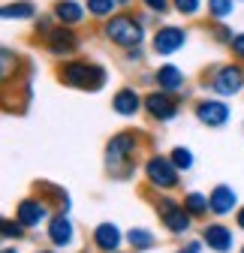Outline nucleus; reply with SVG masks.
<instances>
[{"mask_svg":"<svg viewBox=\"0 0 244 253\" xmlns=\"http://www.w3.org/2000/svg\"><path fill=\"white\" fill-rule=\"evenodd\" d=\"M208 202H211V211H214V214H229V211L238 205V196H235V190H232V187L220 184V187L211 190Z\"/></svg>","mask_w":244,"mask_h":253,"instance_id":"dca6fc26","label":"nucleus"},{"mask_svg":"<svg viewBox=\"0 0 244 253\" xmlns=\"http://www.w3.org/2000/svg\"><path fill=\"white\" fill-rule=\"evenodd\" d=\"M84 6H87V15H94V18H112L121 3L118 0H87Z\"/></svg>","mask_w":244,"mask_h":253,"instance_id":"aec40b11","label":"nucleus"},{"mask_svg":"<svg viewBox=\"0 0 244 253\" xmlns=\"http://www.w3.org/2000/svg\"><path fill=\"white\" fill-rule=\"evenodd\" d=\"M118 3H121V6H127V3H133V0H118Z\"/></svg>","mask_w":244,"mask_h":253,"instance_id":"473e14b6","label":"nucleus"},{"mask_svg":"<svg viewBox=\"0 0 244 253\" xmlns=\"http://www.w3.org/2000/svg\"><path fill=\"white\" fill-rule=\"evenodd\" d=\"M142 3H145L151 12H160V15H163V12L172 6V0H142Z\"/></svg>","mask_w":244,"mask_h":253,"instance_id":"cd10ccee","label":"nucleus"},{"mask_svg":"<svg viewBox=\"0 0 244 253\" xmlns=\"http://www.w3.org/2000/svg\"><path fill=\"white\" fill-rule=\"evenodd\" d=\"M229 48H232V54L244 57V34H235V37H232V42H229Z\"/></svg>","mask_w":244,"mask_h":253,"instance_id":"c756f323","label":"nucleus"},{"mask_svg":"<svg viewBox=\"0 0 244 253\" xmlns=\"http://www.w3.org/2000/svg\"><path fill=\"white\" fill-rule=\"evenodd\" d=\"M172 6L184 15V18H193L202 12V0H172Z\"/></svg>","mask_w":244,"mask_h":253,"instance_id":"b1692460","label":"nucleus"},{"mask_svg":"<svg viewBox=\"0 0 244 253\" xmlns=\"http://www.w3.org/2000/svg\"><path fill=\"white\" fill-rule=\"evenodd\" d=\"M169 157H172V163H175V166H178L181 172H187V169H193V154H190L187 148H175V151H172Z\"/></svg>","mask_w":244,"mask_h":253,"instance_id":"393cba45","label":"nucleus"},{"mask_svg":"<svg viewBox=\"0 0 244 253\" xmlns=\"http://www.w3.org/2000/svg\"><path fill=\"white\" fill-rule=\"evenodd\" d=\"M145 112L154 121H172L178 115V97H172L169 90H154L145 97Z\"/></svg>","mask_w":244,"mask_h":253,"instance_id":"1a4fd4ad","label":"nucleus"},{"mask_svg":"<svg viewBox=\"0 0 244 253\" xmlns=\"http://www.w3.org/2000/svg\"><path fill=\"white\" fill-rule=\"evenodd\" d=\"M112 109H115L118 115L130 118V115H136V112L142 109V100H139V93H136L133 87H124V90H118L115 97H112Z\"/></svg>","mask_w":244,"mask_h":253,"instance_id":"f3484780","label":"nucleus"},{"mask_svg":"<svg viewBox=\"0 0 244 253\" xmlns=\"http://www.w3.org/2000/svg\"><path fill=\"white\" fill-rule=\"evenodd\" d=\"M40 253H51V250H40Z\"/></svg>","mask_w":244,"mask_h":253,"instance_id":"f704fd0d","label":"nucleus"},{"mask_svg":"<svg viewBox=\"0 0 244 253\" xmlns=\"http://www.w3.org/2000/svg\"><path fill=\"white\" fill-rule=\"evenodd\" d=\"M211 87H214L220 97H235L238 90H244V70L238 67V63H226V67H220L214 73Z\"/></svg>","mask_w":244,"mask_h":253,"instance_id":"6e6552de","label":"nucleus"},{"mask_svg":"<svg viewBox=\"0 0 244 253\" xmlns=\"http://www.w3.org/2000/svg\"><path fill=\"white\" fill-rule=\"evenodd\" d=\"M199 247H202V244H199V241H193V244H187V247H181L178 253H199Z\"/></svg>","mask_w":244,"mask_h":253,"instance_id":"7c9ffc66","label":"nucleus"},{"mask_svg":"<svg viewBox=\"0 0 244 253\" xmlns=\"http://www.w3.org/2000/svg\"><path fill=\"white\" fill-rule=\"evenodd\" d=\"M235 223H238V229H244V208H238V220H235Z\"/></svg>","mask_w":244,"mask_h":253,"instance_id":"2f4dec72","label":"nucleus"},{"mask_svg":"<svg viewBox=\"0 0 244 253\" xmlns=\"http://www.w3.org/2000/svg\"><path fill=\"white\" fill-rule=\"evenodd\" d=\"M157 211H160V217H163V226L172 232V235H184L187 229H190V214H187V208L184 205H178V202H172V199H160L157 202Z\"/></svg>","mask_w":244,"mask_h":253,"instance_id":"39448f33","label":"nucleus"},{"mask_svg":"<svg viewBox=\"0 0 244 253\" xmlns=\"http://www.w3.org/2000/svg\"><path fill=\"white\" fill-rule=\"evenodd\" d=\"M103 34H106V40H112L121 48H139L145 40V24H142V18L130 15V12H115L112 18H106Z\"/></svg>","mask_w":244,"mask_h":253,"instance_id":"f257e3e1","label":"nucleus"},{"mask_svg":"<svg viewBox=\"0 0 244 253\" xmlns=\"http://www.w3.org/2000/svg\"><path fill=\"white\" fill-rule=\"evenodd\" d=\"M127 241L136 250H151V247H154V235H151L148 229H130L127 232Z\"/></svg>","mask_w":244,"mask_h":253,"instance_id":"5701e85b","label":"nucleus"},{"mask_svg":"<svg viewBox=\"0 0 244 253\" xmlns=\"http://www.w3.org/2000/svg\"><path fill=\"white\" fill-rule=\"evenodd\" d=\"M3 253H18V250H15V247H6V250H3Z\"/></svg>","mask_w":244,"mask_h":253,"instance_id":"72a5a7b5","label":"nucleus"},{"mask_svg":"<svg viewBox=\"0 0 244 253\" xmlns=\"http://www.w3.org/2000/svg\"><path fill=\"white\" fill-rule=\"evenodd\" d=\"M184 208H187L190 217H202V214L211 211V202H208V196H202V193H187V196H184Z\"/></svg>","mask_w":244,"mask_h":253,"instance_id":"412c9836","label":"nucleus"},{"mask_svg":"<svg viewBox=\"0 0 244 253\" xmlns=\"http://www.w3.org/2000/svg\"><path fill=\"white\" fill-rule=\"evenodd\" d=\"M51 15L57 18V24L76 27V24H81V21H84L87 6L81 3V0H57V3L51 6Z\"/></svg>","mask_w":244,"mask_h":253,"instance_id":"9b49d317","label":"nucleus"},{"mask_svg":"<svg viewBox=\"0 0 244 253\" xmlns=\"http://www.w3.org/2000/svg\"><path fill=\"white\" fill-rule=\"evenodd\" d=\"M178 172H181V169L172 163V157H163V154L151 157V160L145 163V178L154 184V187H160V190L178 187Z\"/></svg>","mask_w":244,"mask_h":253,"instance_id":"20e7f679","label":"nucleus"},{"mask_svg":"<svg viewBox=\"0 0 244 253\" xmlns=\"http://www.w3.org/2000/svg\"><path fill=\"white\" fill-rule=\"evenodd\" d=\"M241 253H244V247H241Z\"/></svg>","mask_w":244,"mask_h":253,"instance_id":"c9c22d12","label":"nucleus"},{"mask_svg":"<svg viewBox=\"0 0 244 253\" xmlns=\"http://www.w3.org/2000/svg\"><path fill=\"white\" fill-rule=\"evenodd\" d=\"M151 45H154L157 54H178L181 48L187 45V30L178 27V24H166V27H160L154 34Z\"/></svg>","mask_w":244,"mask_h":253,"instance_id":"423d86ee","label":"nucleus"},{"mask_svg":"<svg viewBox=\"0 0 244 253\" xmlns=\"http://www.w3.org/2000/svg\"><path fill=\"white\" fill-rule=\"evenodd\" d=\"M60 82L81 87V90H100L106 84V70L97 67V63H87V60H67L60 67Z\"/></svg>","mask_w":244,"mask_h":253,"instance_id":"f03ea898","label":"nucleus"},{"mask_svg":"<svg viewBox=\"0 0 244 253\" xmlns=\"http://www.w3.org/2000/svg\"><path fill=\"white\" fill-rule=\"evenodd\" d=\"M3 18L6 21H30V18H37V6H34V0H15V3H6L3 9Z\"/></svg>","mask_w":244,"mask_h":253,"instance_id":"6ab92c4d","label":"nucleus"},{"mask_svg":"<svg viewBox=\"0 0 244 253\" xmlns=\"http://www.w3.org/2000/svg\"><path fill=\"white\" fill-rule=\"evenodd\" d=\"M51 21H57V18H54V15H40V18H37V34L48 37L51 30H54V27H51Z\"/></svg>","mask_w":244,"mask_h":253,"instance_id":"bb28decb","label":"nucleus"},{"mask_svg":"<svg viewBox=\"0 0 244 253\" xmlns=\"http://www.w3.org/2000/svg\"><path fill=\"white\" fill-rule=\"evenodd\" d=\"M45 48L57 57H70L79 51V34L76 27H67V24H57L51 34L45 37Z\"/></svg>","mask_w":244,"mask_h":253,"instance_id":"0eeeda50","label":"nucleus"},{"mask_svg":"<svg viewBox=\"0 0 244 253\" xmlns=\"http://www.w3.org/2000/svg\"><path fill=\"white\" fill-rule=\"evenodd\" d=\"M232 12H235V0H208V15H211V18L223 21V18H229Z\"/></svg>","mask_w":244,"mask_h":253,"instance_id":"4be33fe9","label":"nucleus"},{"mask_svg":"<svg viewBox=\"0 0 244 253\" xmlns=\"http://www.w3.org/2000/svg\"><path fill=\"white\" fill-rule=\"evenodd\" d=\"M232 37H235V34H232L229 27H223V24L214 27V40H220V42H232Z\"/></svg>","mask_w":244,"mask_h":253,"instance_id":"c85d7f7f","label":"nucleus"},{"mask_svg":"<svg viewBox=\"0 0 244 253\" xmlns=\"http://www.w3.org/2000/svg\"><path fill=\"white\" fill-rule=\"evenodd\" d=\"M121 241H124V235H121V229H118L115 223H100V226L94 229V244H97L100 250H106V253H118Z\"/></svg>","mask_w":244,"mask_h":253,"instance_id":"2eb2a0df","label":"nucleus"},{"mask_svg":"<svg viewBox=\"0 0 244 253\" xmlns=\"http://www.w3.org/2000/svg\"><path fill=\"white\" fill-rule=\"evenodd\" d=\"M202 244H208L211 250H217V253H229L235 238H232V229L223 226V223H208L202 229Z\"/></svg>","mask_w":244,"mask_h":253,"instance_id":"4468645a","label":"nucleus"},{"mask_svg":"<svg viewBox=\"0 0 244 253\" xmlns=\"http://www.w3.org/2000/svg\"><path fill=\"white\" fill-rule=\"evenodd\" d=\"M48 241L54 247H70L76 241V226H73V220L67 214H54L48 220Z\"/></svg>","mask_w":244,"mask_h":253,"instance_id":"ddd939ff","label":"nucleus"},{"mask_svg":"<svg viewBox=\"0 0 244 253\" xmlns=\"http://www.w3.org/2000/svg\"><path fill=\"white\" fill-rule=\"evenodd\" d=\"M136 151H139V136H136V133H130V130H127V133L112 136V139H109V145H106V166H109V172L127 169Z\"/></svg>","mask_w":244,"mask_h":253,"instance_id":"7ed1b4c3","label":"nucleus"},{"mask_svg":"<svg viewBox=\"0 0 244 253\" xmlns=\"http://www.w3.org/2000/svg\"><path fill=\"white\" fill-rule=\"evenodd\" d=\"M45 217H48V208L40 199H21L15 208V220L24 229H37L40 223H45Z\"/></svg>","mask_w":244,"mask_h":253,"instance_id":"9d476101","label":"nucleus"},{"mask_svg":"<svg viewBox=\"0 0 244 253\" xmlns=\"http://www.w3.org/2000/svg\"><path fill=\"white\" fill-rule=\"evenodd\" d=\"M154 82L160 84V90H169V93H175V90H181L184 87V73H181L178 67H172V63H166V67H160L157 73H154Z\"/></svg>","mask_w":244,"mask_h":253,"instance_id":"a211bd4d","label":"nucleus"},{"mask_svg":"<svg viewBox=\"0 0 244 253\" xmlns=\"http://www.w3.org/2000/svg\"><path fill=\"white\" fill-rule=\"evenodd\" d=\"M196 118L205 126H223L229 121V106L223 100H202L196 103Z\"/></svg>","mask_w":244,"mask_h":253,"instance_id":"f8f14e48","label":"nucleus"},{"mask_svg":"<svg viewBox=\"0 0 244 253\" xmlns=\"http://www.w3.org/2000/svg\"><path fill=\"white\" fill-rule=\"evenodd\" d=\"M21 232H24V226L18 223V220L12 223L9 217H3V238H6V241H12V238H21Z\"/></svg>","mask_w":244,"mask_h":253,"instance_id":"a878e982","label":"nucleus"}]
</instances>
